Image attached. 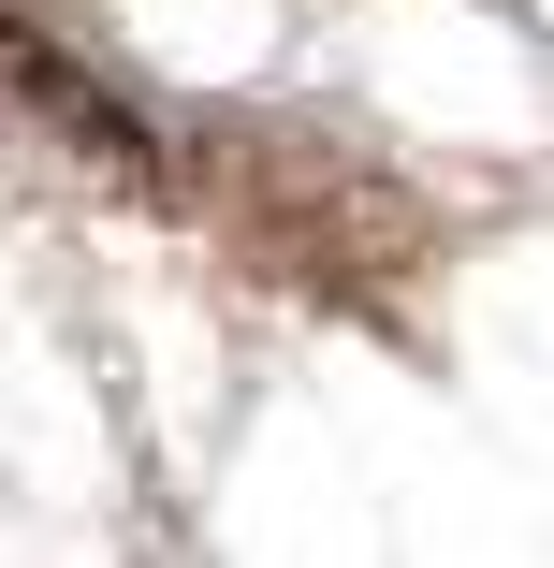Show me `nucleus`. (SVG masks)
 Wrapping results in <instances>:
<instances>
[]
</instances>
